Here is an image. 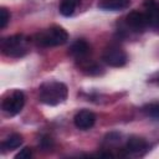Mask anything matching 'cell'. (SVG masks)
Wrapping results in <instances>:
<instances>
[{"label":"cell","instance_id":"6da1fadb","mask_svg":"<svg viewBox=\"0 0 159 159\" xmlns=\"http://www.w3.org/2000/svg\"><path fill=\"white\" fill-rule=\"evenodd\" d=\"M67 94H68L67 86L57 81L45 82L39 88V98L42 103L47 106H57L65 102Z\"/></svg>","mask_w":159,"mask_h":159},{"label":"cell","instance_id":"7a4b0ae2","mask_svg":"<svg viewBox=\"0 0 159 159\" xmlns=\"http://www.w3.org/2000/svg\"><path fill=\"white\" fill-rule=\"evenodd\" d=\"M37 45L43 47H53V46H61L65 45L68 40L67 31L57 25H53L45 31H41L35 37Z\"/></svg>","mask_w":159,"mask_h":159},{"label":"cell","instance_id":"3957f363","mask_svg":"<svg viewBox=\"0 0 159 159\" xmlns=\"http://www.w3.org/2000/svg\"><path fill=\"white\" fill-rule=\"evenodd\" d=\"M1 51L9 57H21L26 53V39L24 35L17 34L1 40Z\"/></svg>","mask_w":159,"mask_h":159},{"label":"cell","instance_id":"277c9868","mask_svg":"<svg viewBox=\"0 0 159 159\" xmlns=\"http://www.w3.org/2000/svg\"><path fill=\"white\" fill-rule=\"evenodd\" d=\"M102 60L111 67H122L127 63V53L119 46L111 45L104 48L102 53Z\"/></svg>","mask_w":159,"mask_h":159},{"label":"cell","instance_id":"5b68a950","mask_svg":"<svg viewBox=\"0 0 159 159\" xmlns=\"http://www.w3.org/2000/svg\"><path fill=\"white\" fill-rule=\"evenodd\" d=\"M25 104V94L22 91L16 89L10 96H7L2 102V111L7 116H16L19 114Z\"/></svg>","mask_w":159,"mask_h":159},{"label":"cell","instance_id":"8992f818","mask_svg":"<svg viewBox=\"0 0 159 159\" xmlns=\"http://www.w3.org/2000/svg\"><path fill=\"white\" fill-rule=\"evenodd\" d=\"M73 123L78 129L88 130L96 123V114L88 109H82L76 113V116L73 118Z\"/></svg>","mask_w":159,"mask_h":159},{"label":"cell","instance_id":"52a82bcc","mask_svg":"<svg viewBox=\"0 0 159 159\" xmlns=\"http://www.w3.org/2000/svg\"><path fill=\"white\" fill-rule=\"evenodd\" d=\"M127 24L128 26L139 32V31H144V29L148 26V21H147V16L144 12H140V11H130L128 15H127Z\"/></svg>","mask_w":159,"mask_h":159},{"label":"cell","instance_id":"ba28073f","mask_svg":"<svg viewBox=\"0 0 159 159\" xmlns=\"http://www.w3.org/2000/svg\"><path fill=\"white\" fill-rule=\"evenodd\" d=\"M145 16L148 21V26L153 29L159 27V6L155 4V0H144Z\"/></svg>","mask_w":159,"mask_h":159},{"label":"cell","instance_id":"9c48e42d","mask_svg":"<svg viewBox=\"0 0 159 159\" xmlns=\"http://www.w3.org/2000/svg\"><path fill=\"white\" fill-rule=\"evenodd\" d=\"M89 52H91V46H89V43H88L86 40H82V39L75 41V42L71 45V47H70V53H71L75 58H77V60H82V58L87 57Z\"/></svg>","mask_w":159,"mask_h":159},{"label":"cell","instance_id":"30bf717a","mask_svg":"<svg viewBox=\"0 0 159 159\" xmlns=\"http://www.w3.org/2000/svg\"><path fill=\"white\" fill-rule=\"evenodd\" d=\"M148 148V144L147 142L140 138V137H137V135H133L130 137L128 140H127V145H125V149L128 153H132V154H142L143 152H145Z\"/></svg>","mask_w":159,"mask_h":159},{"label":"cell","instance_id":"8fae6325","mask_svg":"<svg viewBox=\"0 0 159 159\" xmlns=\"http://www.w3.org/2000/svg\"><path fill=\"white\" fill-rule=\"evenodd\" d=\"M129 4H130V0H102L98 4V7L108 11H119V10L127 9Z\"/></svg>","mask_w":159,"mask_h":159},{"label":"cell","instance_id":"7c38bea8","mask_svg":"<svg viewBox=\"0 0 159 159\" xmlns=\"http://www.w3.org/2000/svg\"><path fill=\"white\" fill-rule=\"evenodd\" d=\"M80 2H81V0H61V2H60L61 15H63L66 17L73 15V12L77 9V6L80 5Z\"/></svg>","mask_w":159,"mask_h":159},{"label":"cell","instance_id":"4fadbf2b","mask_svg":"<svg viewBox=\"0 0 159 159\" xmlns=\"http://www.w3.org/2000/svg\"><path fill=\"white\" fill-rule=\"evenodd\" d=\"M24 139H22V135L21 134H17V133H14L11 135H9L4 142H2V148L4 149H7V150H14L16 148H19L21 144H22Z\"/></svg>","mask_w":159,"mask_h":159},{"label":"cell","instance_id":"5bb4252c","mask_svg":"<svg viewBox=\"0 0 159 159\" xmlns=\"http://www.w3.org/2000/svg\"><path fill=\"white\" fill-rule=\"evenodd\" d=\"M143 112L150 118L159 119V103H149V104L144 106Z\"/></svg>","mask_w":159,"mask_h":159},{"label":"cell","instance_id":"9a60e30c","mask_svg":"<svg viewBox=\"0 0 159 159\" xmlns=\"http://www.w3.org/2000/svg\"><path fill=\"white\" fill-rule=\"evenodd\" d=\"M9 20H10V12L5 7H1L0 9V29H5Z\"/></svg>","mask_w":159,"mask_h":159},{"label":"cell","instance_id":"2e32d148","mask_svg":"<svg viewBox=\"0 0 159 159\" xmlns=\"http://www.w3.org/2000/svg\"><path fill=\"white\" fill-rule=\"evenodd\" d=\"M31 155H32L31 148L25 147V148H22V149L15 155V158H16V159H29V158H31Z\"/></svg>","mask_w":159,"mask_h":159},{"label":"cell","instance_id":"e0dca14e","mask_svg":"<svg viewBox=\"0 0 159 159\" xmlns=\"http://www.w3.org/2000/svg\"><path fill=\"white\" fill-rule=\"evenodd\" d=\"M53 145V142L50 137H43L41 140H40V147L43 149V150H50Z\"/></svg>","mask_w":159,"mask_h":159},{"label":"cell","instance_id":"ac0fdd59","mask_svg":"<svg viewBox=\"0 0 159 159\" xmlns=\"http://www.w3.org/2000/svg\"><path fill=\"white\" fill-rule=\"evenodd\" d=\"M86 70H87V73L88 75H99V72H101L102 68L98 65H92V66L86 67Z\"/></svg>","mask_w":159,"mask_h":159},{"label":"cell","instance_id":"d6986e66","mask_svg":"<svg viewBox=\"0 0 159 159\" xmlns=\"http://www.w3.org/2000/svg\"><path fill=\"white\" fill-rule=\"evenodd\" d=\"M158 83H159V77H158Z\"/></svg>","mask_w":159,"mask_h":159}]
</instances>
